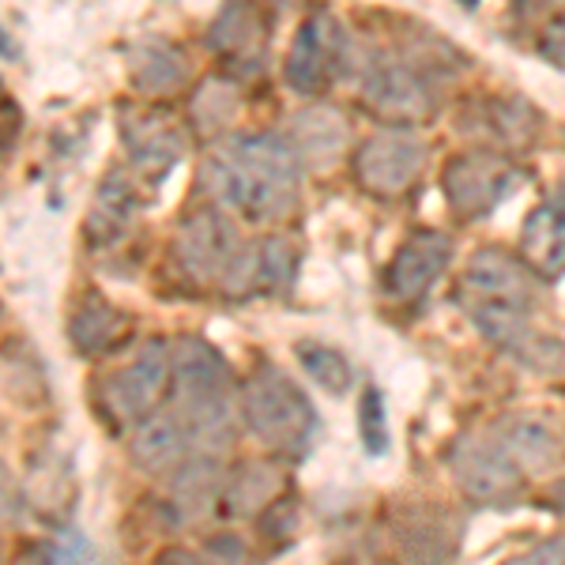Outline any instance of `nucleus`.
I'll use <instances>...</instances> for the list:
<instances>
[{
    "label": "nucleus",
    "instance_id": "obj_1",
    "mask_svg": "<svg viewBox=\"0 0 565 565\" xmlns=\"http://www.w3.org/2000/svg\"><path fill=\"white\" fill-rule=\"evenodd\" d=\"M298 154L290 140L268 132L231 136L204 159L207 193H212L226 212L245 218H282L298 204Z\"/></svg>",
    "mask_w": 565,
    "mask_h": 565
},
{
    "label": "nucleus",
    "instance_id": "obj_2",
    "mask_svg": "<svg viewBox=\"0 0 565 565\" xmlns=\"http://www.w3.org/2000/svg\"><path fill=\"white\" fill-rule=\"evenodd\" d=\"M174 388L178 415L196 449H226L234 437V381L223 354L200 335H181L174 343Z\"/></svg>",
    "mask_w": 565,
    "mask_h": 565
},
{
    "label": "nucleus",
    "instance_id": "obj_3",
    "mask_svg": "<svg viewBox=\"0 0 565 565\" xmlns=\"http://www.w3.org/2000/svg\"><path fill=\"white\" fill-rule=\"evenodd\" d=\"M535 302L532 271L501 249H479L460 279V306L490 340L513 343L527 332Z\"/></svg>",
    "mask_w": 565,
    "mask_h": 565
},
{
    "label": "nucleus",
    "instance_id": "obj_4",
    "mask_svg": "<svg viewBox=\"0 0 565 565\" xmlns=\"http://www.w3.org/2000/svg\"><path fill=\"white\" fill-rule=\"evenodd\" d=\"M242 415L249 434L271 452H298L309 449L317 434V412L309 396L279 366L260 362L242 385Z\"/></svg>",
    "mask_w": 565,
    "mask_h": 565
},
{
    "label": "nucleus",
    "instance_id": "obj_5",
    "mask_svg": "<svg viewBox=\"0 0 565 565\" xmlns=\"http://www.w3.org/2000/svg\"><path fill=\"white\" fill-rule=\"evenodd\" d=\"M170 381H174V343L148 340L132 354L129 366H121L106 381L103 399L117 423L140 426L143 418L154 415Z\"/></svg>",
    "mask_w": 565,
    "mask_h": 565
},
{
    "label": "nucleus",
    "instance_id": "obj_6",
    "mask_svg": "<svg viewBox=\"0 0 565 565\" xmlns=\"http://www.w3.org/2000/svg\"><path fill=\"white\" fill-rule=\"evenodd\" d=\"M426 167V140L415 129H381L354 151V174L373 196H399Z\"/></svg>",
    "mask_w": 565,
    "mask_h": 565
},
{
    "label": "nucleus",
    "instance_id": "obj_7",
    "mask_svg": "<svg viewBox=\"0 0 565 565\" xmlns=\"http://www.w3.org/2000/svg\"><path fill=\"white\" fill-rule=\"evenodd\" d=\"M516 170L505 154L468 151L445 167L441 193L460 218H487L494 207L513 193Z\"/></svg>",
    "mask_w": 565,
    "mask_h": 565
},
{
    "label": "nucleus",
    "instance_id": "obj_8",
    "mask_svg": "<svg viewBox=\"0 0 565 565\" xmlns=\"http://www.w3.org/2000/svg\"><path fill=\"white\" fill-rule=\"evenodd\" d=\"M449 463H452V476H457L460 490L476 501H505V498H513L524 482V471L509 457L498 430L463 434L460 441L452 445Z\"/></svg>",
    "mask_w": 565,
    "mask_h": 565
},
{
    "label": "nucleus",
    "instance_id": "obj_9",
    "mask_svg": "<svg viewBox=\"0 0 565 565\" xmlns=\"http://www.w3.org/2000/svg\"><path fill=\"white\" fill-rule=\"evenodd\" d=\"M121 140L129 151L132 170L143 181H162L185 154V132L162 109L129 106L121 114Z\"/></svg>",
    "mask_w": 565,
    "mask_h": 565
},
{
    "label": "nucleus",
    "instance_id": "obj_10",
    "mask_svg": "<svg viewBox=\"0 0 565 565\" xmlns=\"http://www.w3.org/2000/svg\"><path fill=\"white\" fill-rule=\"evenodd\" d=\"M245 249L238 238V226L231 223L218 207L193 212L178 231V260L193 279H218L231 276L234 260Z\"/></svg>",
    "mask_w": 565,
    "mask_h": 565
},
{
    "label": "nucleus",
    "instance_id": "obj_11",
    "mask_svg": "<svg viewBox=\"0 0 565 565\" xmlns=\"http://www.w3.org/2000/svg\"><path fill=\"white\" fill-rule=\"evenodd\" d=\"M343 45H348L343 26L328 12H313L298 26L295 42H290L287 84L295 87L298 95H321V90L332 84L335 72H340Z\"/></svg>",
    "mask_w": 565,
    "mask_h": 565
},
{
    "label": "nucleus",
    "instance_id": "obj_12",
    "mask_svg": "<svg viewBox=\"0 0 565 565\" xmlns=\"http://www.w3.org/2000/svg\"><path fill=\"white\" fill-rule=\"evenodd\" d=\"M452 260V238L441 231H418L396 249L388 271H385V290L399 302H418L426 290L434 287L437 276L449 268Z\"/></svg>",
    "mask_w": 565,
    "mask_h": 565
},
{
    "label": "nucleus",
    "instance_id": "obj_13",
    "mask_svg": "<svg viewBox=\"0 0 565 565\" xmlns=\"http://www.w3.org/2000/svg\"><path fill=\"white\" fill-rule=\"evenodd\" d=\"M366 98L377 114L392 121H418L430 114L434 95L412 61H381L366 79Z\"/></svg>",
    "mask_w": 565,
    "mask_h": 565
},
{
    "label": "nucleus",
    "instance_id": "obj_14",
    "mask_svg": "<svg viewBox=\"0 0 565 565\" xmlns=\"http://www.w3.org/2000/svg\"><path fill=\"white\" fill-rule=\"evenodd\" d=\"M193 449V434H189V426L181 423L178 412H154L151 418H143L129 441L132 463L140 471H151V476L185 468Z\"/></svg>",
    "mask_w": 565,
    "mask_h": 565
},
{
    "label": "nucleus",
    "instance_id": "obj_15",
    "mask_svg": "<svg viewBox=\"0 0 565 565\" xmlns=\"http://www.w3.org/2000/svg\"><path fill=\"white\" fill-rule=\"evenodd\" d=\"M521 249L527 271H540L543 279H558L565 271V193H551L532 215L524 218Z\"/></svg>",
    "mask_w": 565,
    "mask_h": 565
},
{
    "label": "nucleus",
    "instance_id": "obj_16",
    "mask_svg": "<svg viewBox=\"0 0 565 565\" xmlns=\"http://www.w3.org/2000/svg\"><path fill=\"white\" fill-rule=\"evenodd\" d=\"M290 276H295V253H290V245L268 238V242L245 245L238 260H234L231 276L223 279V287L231 295H268V290H279L282 282H290Z\"/></svg>",
    "mask_w": 565,
    "mask_h": 565
},
{
    "label": "nucleus",
    "instance_id": "obj_17",
    "mask_svg": "<svg viewBox=\"0 0 565 565\" xmlns=\"http://www.w3.org/2000/svg\"><path fill=\"white\" fill-rule=\"evenodd\" d=\"M125 332H129V317L117 306H109L98 290H87L68 317L72 348L79 354H103L114 348V343H121Z\"/></svg>",
    "mask_w": 565,
    "mask_h": 565
},
{
    "label": "nucleus",
    "instance_id": "obj_18",
    "mask_svg": "<svg viewBox=\"0 0 565 565\" xmlns=\"http://www.w3.org/2000/svg\"><path fill=\"white\" fill-rule=\"evenodd\" d=\"M501 445L509 449V457L516 460V468L524 471H546L551 463H558V452H562V441L558 434L551 430L546 423L532 415H516V418H505V423L494 426Z\"/></svg>",
    "mask_w": 565,
    "mask_h": 565
},
{
    "label": "nucleus",
    "instance_id": "obj_19",
    "mask_svg": "<svg viewBox=\"0 0 565 565\" xmlns=\"http://www.w3.org/2000/svg\"><path fill=\"white\" fill-rule=\"evenodd\" d=\"M223 490L226 479L215 460H189L185 468L174 471V482H170L174 509L189 521H200V516L223 509Z\"/></svg>",
    "mask_w": 565,
    "mask_h": 565
},
{
    "label": "nucleus",
    "instance_id": "obj_20",
    "mask_svg": "<svg viewBox=\"0 0 565 565\" xmlns=\"http://www.w3.org/2000/svg\"><path fill=\"white\" fill-rule=\"evenodd\" d=\"M343 143H348V125L332 106H313L290 117V148L298 159L332 162Z\"/></svg>",
    "mask_w": 565,
    "mask_h": 565
},
{
    "label": "nucleus",
    "instance_id": "obj_21",
    "mask_svg": "<svg viewBox=\"0 0 565 565\" xmlns=\"http://www.w3.org/2000/svg\"><path fill=\"white\" fill-rule=\"evenodd\" d=\"M132 215H136V189L121 170H114V174H106L103 189H98V196H95V207H90V218H87L90 242H98V245L117 242L125 234V226L132 223Z\"/></svg>",
    "mask_w": 565,
    "mask_h": 565
},
{
    "label": "nucleus",
    "instance_id": "obj_22",
    "mask_svg": "<svg viewBox=\"0 0 565 565\" xmlns=\"http://www.w3.org/2000/svg\"><path fill=\"white\" fill-rule=\"evenodd\" d=\"M279 487H282V476L271 463H245V468H238L226 479L223 513H231V516L260 513V509H268L271 501H276Z\"/></svg>",
    "mask_w": 565,
    "mask_h": 565
},
{
    "label": "nucleus",
    "instance_id": "obj_23",
    "mask_svg": "<svg viewBox=\"0 0 565 565\" xmlns=\"http://www.w3.org/2000/svg\"><path fill=\"white\" fill-rule=\"evenodd\" d=\"M189 65L181 57V50L167 42H148L140 45V53L132 57V79L140 90H151V95H167V90H178L185 84Z\"/></svg>",
    "mask_w": 565,
    "mask_h": 565
},
{
    "label": "nucleus",
    "instance_id": "obj_24",
    "mask_svg": "<svg viewBox=\"0 0 565 565\" xmlns=\"http://www.w3.org/2000/svg\"><path fill=\"white\" fill-rule=\"evenodd\" d=\"M298 362H302V370L309 377L317 381L324 392H332V396H348L351 385H354V373H351V362L343 359L335 348H328V343H313V340H302L295 348Z\"/></svg>",
    "mask_w": 565,
    "mask_h": 565
},
{
    "label": "nucleus",
    "instance_id": "obj_25",
    "mask_svg": "<svg viewBox=\"0 0 565 565\" xmlns=\"http://www.w3.org/2000/svg\"><path fill=\"white\" fill-rule=\"evenodd\" d=\"M257 34H260V26H257L253 8H226L212 26V45L226 53H242L245 45H253Z\"/></svg>",
    "mask_w": 565,
    "mask_h": 565
},
{
    "label": "nucleus",
    "instance_id": "obj_26",
    "mask_svg": "<svg viewBox=\"0 0 565 565\" xmlns=\"http://www.w3.org/2000/svg\"><path fill=\"white\" fill-rule=\"evenodd\" d=\"M359 423H362V445L377 457L388 449V415H385V396L377 388H366L359 399Z\"/></svg>",
    "mask_w": 565,
    "mask_h": 565
},
{
    "label": "nucleus",
    "instance_id": "obj_27",
    "mask_svg": "<svg viewBox=\"0 0 565 565\" xmlns=\"http://www.w3.org/2000/svg\"><path fill=\"white\" fill-rule=\"evenodd\" d=\"M23 505H26V498H23L20 479H15L12 468L0 460V527H12L15 521H20Z\"/></svg>",
    "mask_w": 565,
    "mask_h": 565
},
{
    "label": "nucleus",
    "instance_id": "obj_28",
    "mask_svg": "<svg viewBox=\"0 0 565 565\" xmlns=\"http://www.w3.org/2000/svg\"><path fill=\"white\" fill-rule=\"evenodd\" d=\"M505 565H565V535L562 540H546L540 546H532V551L516 554V558H509Z\"/></svg>",
    "mask_w": 565,
    "mask_h": 565
},
{
    "label": "nucleus",
    "instance_id": "obj_29",
    "mask_svg": "<svg viewBox=\"0 0 565 565\" xmlns=\"http://www.w3.org/2000/svg\"><path fill=\"white\" fill-rule=\"evenodd\" d=\"M207 558H212V565H245L242 540H231V535H218V540L207 543Z\"/></svg>",
    "mask_w": 565,
    "mask_h": 565
},
{
    "label": "nucleus",
    "instance_id": "obj_30",
    "mask_svg": "<svg viewBox=\"0 0 565 565\" xmlns=\"http://www.w3.org/2000/svg\"><path fill=\"white\" fill-rule=\"evenodd\" d=\"M543 57L554 61L558 68H565V12L543 31Z\"/></svg>",
    "mask_w": 565,
    "mask_h": 565
},
{
    "label": "nucleus",
    "instance_id": "obj_31",
    "mask_svg": "<svg viewBox=\"0 0 565 565\" xmlns=\"http://www.w3.org/2000/svg\"><path fill=\"white\" fill-rule=\"evenodd\" d=\"M154 565H212V558L193 554V551H181V546H170V551L159 554V562H154Z\"/></svg>",
    "mask_w": 565,
    "mask_h": 565
}]
</instances>
